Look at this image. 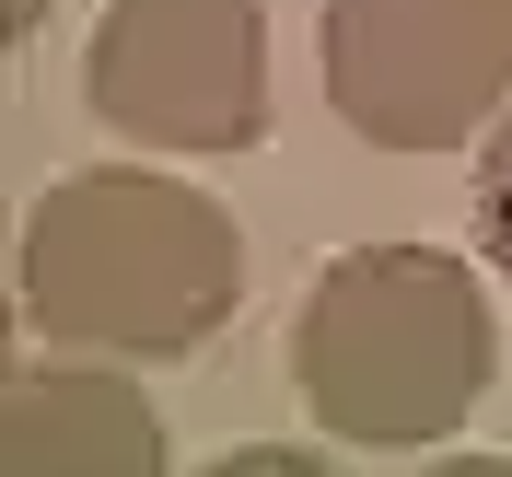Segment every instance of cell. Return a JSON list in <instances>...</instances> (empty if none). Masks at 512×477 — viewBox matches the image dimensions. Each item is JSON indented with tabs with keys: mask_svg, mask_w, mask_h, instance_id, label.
<instances>
[{
	"mask_svg": "<svg viewBox=\"0 0 512 477\" xmlns=\"http://www.w3.org/2000/svg\"><path fill=\"white\" fill-rule=\"evenodd\" d=\"M24 326L47 350L82 361H187L210 350L245 303V233L210 187L187 175H59L24 210V256H12Z\"/></svg>",
	"mask_w": 512,
	"mask_h": 477,
	"instance_id": "6da1fadb",
	"label": "cell"
},
{
	"mask_svg": "<svg viewBox=\"0 0 512 477\" xmlns=\"http://www.w3.org/2000/svg\"><path fill=\"white\" fill-rule=\"evenodd\" d=\"M501 326L466 256L443 245H350L326 256L303 315H291V384L326 443L361 454H419L454 443L489 396Z\"/></svg>",
	"mask_w": 512,
	"mask_h": 477,
	"instance_id": "7a4b0ae2",
	"label": "cell"
},
{
	"mask_svg": "<svg viewBox=\"0 0 512 477\" xmlns=\"http://www.w3.org/2000/svg\"><path fill=\"white\" fill-rule=\"evenodd\" d=\"M315 70L373 152H454L512 105V0H326Z\"/></svg>",
	"mask_w": 512,
	"mask_h": 477,
	"instance_id": "3957f363",
	"label": "cell"
},
{
	"mask_svg": "<svg viewBox=\"0 0 512 477\" xmlns=\"http://www.w3.org/2000/svg\"><path fill=\"white\" fill-rule=\"evenodd\" d=\"M82 105L140 152L222 163L268 140V12L256 0H105Z\"/></svg>",
	"mask_w": 512,
	"mask_h": 477,
	"instance_id": "277c9868",
	"label": "cell"
},
{
	"mask_svg": "<svg viewBox=\"0 0 512 477\" xmlns=\"http://www.w3.org/2000/svg\"><path fill=\"white\" fill-rule=\"evenodd\" d=\"M0 466L12 477H152L163 466V419L128 373H94L70 350L59 361H12L0 384Z\"/></svg>",
	"mask_w": 512,
	"mask_h": 477,
	"instance_id": "5b68a950",
	"label": "cell"
},
{
	"mask_svg": "<svg viewBox=\"0 0 512 477\" xmlns=\"http://www.w3.org/2000/svg\"><path fill=\"white\" fill-rule=\"evenodd\" d=\"M466 222H478V256H489V268H512V105L489 117V140H478V175H466Z\"/></svg>",
	"mask_w": 512,
	"mask_h": 477,
	"instance_id": "8992f818",
	"label": "cell"
},
{
	"mask_svg": "<svg viewBox=\"0 0 512 477\" xmlns=\"http://www.w3.org/2000/svg\"><path fill=\"white\" fill-rule=\"evenodd\" d=\"M0 24H12V35H35V24H47V0H0Z\"/></svg>",
	"mask_w": 512,
	"mask_h": 477,
	"instance_id": "52a82bcc",
	"label": "cell"
}]
</instances>
